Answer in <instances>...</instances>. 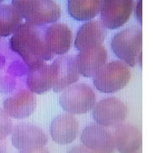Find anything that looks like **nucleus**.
<instances>
[{"instance_id": "10", "label": "nucleus", "mask_w": 153, "mask_h": 153, "mask_svg": "<svg viewBox=\"0 0 153 153\" xmlns=\"http://www.w3.org/2000/svg\"><path fill=\"white\" fill-rule=\"evenodd\" d=\"M80 140L86 148L94 152H112L116 148L112 133L98 124L87 126L82 132Z\"/></svg>"}, {"instance_id": "13", "label": "nucleus", "mask_w": 153, "mask_h": 153, "mask_svg": "<svg viewBox=\"0 0 153 153\" xmlns=\"http://www.w3.org/2000/svg\"><path fill=\"white\" fill-rule=\"evenodd\" d=\"M79 122L72 114H62L53 120L50 125V134L58 144H69L79 134Z\"/></svg>"}, {"instance_id": "1", "label": "nucleus", "mask_w": 153, "mask_h": 153, "mask_svg": "<svg viewBox=\"0 0 153 153\" xmlns=\"http://www.w3.org/2000/svg\"><path fill=\"white\" fill-rule=\"evenodd\" d=\"M45 25L22 23L10 39L12 50L18 53L29 66L53 59L54 54L46 41Z\"/></svg>"}, {"instance_id": "17", "label": "nucleus", "mask_w": 153, "mask_h": 153, "mask_svg": "<svg viewBox=\"0 0 153 153\" xmlns=\"http://www.w3.org/2000/svg\"><path fill=\"white\" fill-rule=\"evenodd\" d=\"M26 85L34 94H41L53 88L51 66L44 62L29 66Z\"/></svg>"}, {"instance_id": "21", "label": "nucleus", "mask_w": 153, "mask_h": 153, "mask_svg": "<svg viewBox=\"0 0 153 153\" xmlns=\"http://www.w3.org/2000/svg\"><path fill=\"white\" fill-rule=\"evenodd\" d=\"M135 14L138 22L142 25V0L137 2L136 7H135Z\"/></svg>"}, {"instance_id": "20", "label": "nucleus", "mask_w": 153, "mask_h": 153, "mask_svg": "<svg viewBox=\"0 0 153 153\" xmlns=\"http://www.w3.org/2000/svg\"><path fill=\"white\" fill-rule=\"evenodd\" d=\"M13 121L4 110L0 109V152L7 148L6 138L13 131Z\"/></svg>"}, {"instance_id": "23", "label": "nucleus", "mask_w": 153, "mask_h": 153, "mask_svg": "<svg viewBox=\"0 0 153 153\" xmlns=\"http://www.w3.org/2000/svg\"><path fill=\"white\" fill-rule=\"evenodd\" d=\"M0 38H1V36H0Z\"/></svg>"}, {"instance_id": "12", "label": "nucleus", "mask_w": 153, "mask_h": 153, "mask_svg": "<svg viewBox=\"0 0 153 153\" xmlns=\"http://www.w3.org/2000/svg\"><path fill=\"white\" fill-rule=\"evenodd\" d=\"M37 101L33 92L22 89L18 93L7 97L3 102L4 111L14 119H24L34 112Z\"/></svg>"}, {"instance_id": "2", "label": "nucleus", "mask_w": 153, "mask_h": 153, "mask_svg": "<svg viewBox=\"0 0 153 153\" xmlns=\"http://www.w3.org/2000/svg\"><path fill=\"white\" fill-rule=\"evenodd\" d=\"M12 4L22 18L33 25L53 24L61 16V8L54 0H13Z\"/></svg>"}, {"instance_id": "22", "label": "nucleus", "mask_w": 153, "mask_h": 153, "mask_svg": "<svg viewBox=\"0 0 153 153\" xmlns=\"http://www.w3.org/2000/svg\"><path fill=\"white\" fill-rule=\"evenodd\" d=\"M3 0H0V3H1V2H3Z\"/></svg>"}, {"instance_id": "3", "label": "nucleus", "mask_w": 153, "mask_h": 153, "mask_svg": "<svg viewBox=\"0 0 153 153\" xmlns=\"http://www.w3.org/2000/svg\"><path fill=\"white\" fill-rule=\"evenodd\" d=\"M142 30L132 26L117 33L111 47L113 53L128 66L134 67L142 62Z\"/></svg>"}, {"instance_id": "15", "label": "nucleus", "mask_w": 153, "mask_h": 153, "mask_svg": "<svg viewBox=\"0 0 153 153\" xmlns=\"http://www.w3.org/2000/svg\"><path fill=\"white\" fill-rule=\"evenodd\" d=\"M106 26L99 21H88L77 32L75 47L80 51L88 48L102 45L106 37Z\"/></svg>"}, {"instance_id": "9", "label": "nucleus", "mask_w": 153, "mask_h": 153, "mask_svg": "<svg viewBox=\"0 0 153 153\" xmlns=\"http://www.w3.org/2000/svg\"><path fill=\"white\" fill-rule=\"evenodd\" d=\"M134 7V0H103L101 22L109 30L120 28L130 18Z\"/></svg>"}, {"instance_id": "18", "label": "nucleus", "mask_w": 153, "mask_h": 153, "mask_svg": "<svg viewBox=\"0 0 153 153\" xmlns=\"http://www.w3.org/2000/svg\"><path fill=\"white\" fill-rule=\"evenodd\" d=\"M103 0H68L69 14L77 21H89L101 12Z\"/></svg>"}, {"instance_id": "5", "label": "nucleus", "mask_w": 153, "mask_h": 153, "mask_svg": "<svg viewBox=\"0 0 153 153\" xmlns=\"http://www.w3.org/2000/svg\"><path fill=\"white\" fill-rule=\"evenodd\" d=\"M96 94L86 84H74L63 91L59 102L62 109L72 115L88 112L96 104Z\"/></svg>"}, {"instance_id": "8", "label": "nucleus", "mask_w": 153, "mask_h": 153, "mask_svg": "<svg viewBox=\"0 0 153 153\" xmlns=\"http://www.w3.org/2000/svg\"><path fill=\"white\" fill-rule=\"evenodd\" d=\"M128 115L127 106L116 97H107L95 104L93 117L95 122L104 127H116L125 121Z\"/></svg>"}, {"instance_id": "4", "label": "nucleus", "mask_w": 153, "mask_h": 153, "mask_svg": "<svg viewBox=\"0 0 153 153\" xmlns=\"http://www.w3.org/2000/svg\"><path fill=\"white\" fill-rule=\"evenodd\" d=\"M131 72L123 61L106 63L94 76V85L97 90L104 94H113L128 85Z\"/></svg>"}, {"instance_id": "6", "label": "nucleus", "mask_w": 153, "mask_h": 153, "mask_svg": "<svg viewBox=\"0 0 153 153\" xmlns=\"http://www.w3.org/2000/svg\"><path fill=\"white\" fill-rule=\"evenodd\" d=\"M12 143L21 152H35L45 148L48 137L35 125L20 124L13 127Z\"/></svg>"}, {"instance_id": "11", "label": "nucleus", "mask_w": 153, "mask_h": 153, "mask_svg": "<svg viewBox=\"0 0 153 153\" xmlns=\"http://www.w3.org/2000/svg\"><path fill=\"white\" fill-rule=\"evenodd\" d=\"M107 62V52L102 45L88 48L77 55L79 71L86 78L94 77Z\"/></svg>"}, {"instance_id": "7", "label": "nucleus", "mask_w": 153, "mask_h": 153, "mask_svg": "<svg viewBox=\"0 0 153 153\" xmlns=\"http://www.w3.org/2000/svg\"><path fill=\"white\" fill-rule=\"evenodd\" d=\"M51 74L54 92H62L74 85L79 79L77 56L62 55L53 61L51 65Z\"/></svg>"}, {"instance_id": "16", "label": "nucleus", "mask_w": 153, "mask_h": 153, "mask_svg": "<svg viewBox=\"0 0 153 153\" xmlns=\"http://www.w3.org/2000/svg\"><path fill=\"white\" fill-rule=\"evenodd\" d=\"M46 41L54 55H64L71 47L72 32L65 24L54 22L47 26Z\"/></svg>"}, {"instance_id": "14", "label": "nucleus", "mask_w": 153, "mask_h": 153, "mask_svg": "<svg viewBox=\"0 0 153 153\" xmlns=\"http://www.w3.org/2000/svg\"><path fill=\"white\" fill-rule=\"evenodd\" d=\"M112 135L120 152H136L142 147V134L134 125L122 123L115 127Z\"/></svg>"}, {"instance_id": "19", "label": "nucleus", "mask_w": 153, "mask_h": 153, "mask_svg": "<svg viewBox=\"0 0 153 153\" xmlns=\"http://www.w3.org/2000/svg\"><path fill=\"white\" fill-rule=\"evenodd\" d=\"M22 19L13 5H0V36L14 34L22 24Z\"/></svg>"}]
</instances>
